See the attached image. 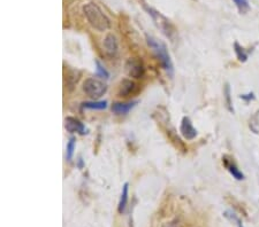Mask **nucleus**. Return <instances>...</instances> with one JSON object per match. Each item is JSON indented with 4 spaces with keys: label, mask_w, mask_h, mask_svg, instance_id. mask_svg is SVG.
<instances>
[{
    "label": "nucleus",
    "mask_w": 259,
    "mask_h": 227,
    "mask_svg": "<svg viewBox=\"0 0 259 227\" xmlns=\"http://www.w3.org/2000/svg\"><path fill=\"white\" fill-rule=\"evenodd\" d=\"M83 13L91 27L96 30L106 31L110 28V20L95 2H88L83 6Z\"/></svg>",
    "instance_id": "obj_1"
},
{
    "label": "nucleus",
    "mask_w": 259,
    "mask_h": 227,
    "mask_svg": "<svg viewBox=\"0 0 259 227\" xmlns=\"http://www.w3.org/2000/svg\"><path fill=\"white\" fill-rule=\"evenodd\" d=\"M146 39H148L149 46L151 47V50L155 53V55L158 57V60L160 61L162 68H164L166 71H167L169 75L173 73V63L171 60V56H169V53L167 51V47H166L165 44H162L161 41L157 40L156 38L146 36Z\"/></svg>",
    "instance_id": "obj_2"
},
{
    "label": "nucleus",
    "mask_w": 259,
    "mask_h": 227,
    "mask_svg": "<svg viewBox=\"0 0 259 227\" xmlns=\"http://www.w3.org/2000/svg\"><path fill=\"white\" fill-rule=\"evenodd\" d=\"M83 91L91 99H99L106 93L107 86L96 78H88L83 83Z\"/></svg>",
    "instance_id": "obj_3"
},
{
    "label": "nucleus",
    "mask_w": 259,
    "mask_h": 227,
    "mask_svg": "<svg viewBox=\"0 0 259 227\" xmlns=\"http://www.w3.org/2000/svg\"><path fill=\"white\" fill-rule=\"evenodd\" d=\"M148 11H149V14L152 17L153 21H155L156 24L158 25V28H160V30L166 35V36L171 37L172 25H171V23H169V21L167 20V18L162 17L160 13L153 11V9H151V8H149Z\"/></svg>",
    "instance_id": "obj_4"
},
{
    "label": "nucleus",
    "mask_w": 259,
    "mask_h": 227,
    "mask_svg": "<svg viewBox=\"0 0 259 227\" xmlns=\"http://www.w3.org/2000/svg\"><path fill=\"white\" fill-rule=\"evenodd\" d=\"M126 70L128 75L134 78H140L144 75L143 63L137 59H130L126 63Z\"/></svg>",
    "instance_id": "obj_5"
},
{
    "label": "nucleus",
    "mask_w": 259,
    "mask_h": 227,
    "mask_svg": "<svg viewBox=\"0 0 259 227\" xmlns=\"http://www.w3.org/2000/svg\"><path fill=\"white\" fill-rule=\"evenodd\" d=\"M180 131H181L182 136L184 137V139H187V140H193L196 138V136H197V130L194 127L189 117L182 118Z\"/></svg>",
    "instance_id": "obj_6"
},
{
    "label": "nucleus",
    "mask_w": 259,
    "mask_h": 227,
    "mask_svg": "<svg viewBox=\"0 0 259 227\" xmlns=\"http://www.w3.org/2000/svg\"><path fill=\"white\" fill-rule=\"evenodd\" d=\"M66 129L70 133H80L85 134L86 129L83 124L80 122L79 120H76L74 117H67L66 118Z\"/></svg>",
    "instance_id": "obj_7"
},
{
    "label": "nucleus",
    "mask_w": 259,
    "mask_h": 227,
    "mask_svg": "<svg viewBox=\"0 0 259 227\" xmlns=\"http://www.w3.org/2000/svg\"><path fill=\"white\" fill-rule=\"evenodd\" d=\"M137 104L136 101L133 102H115V104L112 105V111L115 115H126L129 113L130 110L135 107V105Z\"/></svg>",
    "instance_id": "obj_8"
},
{
    "label": "nucleus",
    "mask_w": 259,
    "mask_h": 227,
    "mask_svg": "<svg viewBox=\"0 0 259 227\" xmlns=\"http://www.w3.org/2000/svg\"><path fill=\"white\" fill-rule=\"evenodd\" d=\"M104 49H105V52H106L108 55L113 56V55H115V54H117L119 46H118L117 38H115L112 34L107 35V36L105 37Z\"/></svg>",
    "instance_id": "obj_9"
},
{
    "label": "nucleus",
    "mask_w": 259,
    "mask_h": 227,
    "mask_svg": "<svg viewBox=\"0 0 259 227\" xmlns=\"http://www.w3.org/2000/svg\"><path fill=\"white\" fill-rule=\"evenodd\" d=\"M136 85L135 83L129 81V79H123L121 82V86H120V95L121 97H128L130 93H133V91L135 89Z\"/></svg>",
    "instance_id": "obj_10"
},
{
    "label": "nucleus",
    "mask_w": 259,
    "mask_h": 227,
    "mask_svg": "<svg viewBox=\"0 0 259 227\" xmlns=\"http://www.w3.org/2000/svg\"><path fill=\"white\" fill-rule=\"evenodd\" d=\"M82 107L84 109H91V110H103L107 107L106 101H89L83 102Z\"/></svg>",
    "instance_id": "obj_11"
},
{
    "label": "nucleus",
    "mask_w": 259,
    "mask_h": 227,
    "mask_svg": "<svg viewBox=\"0 0 259 227\" xmlns=\"http://www.w3.org/2000/svg\"><path fill=\"white\" fill-rule=\"evenodd\" d=\"M128 191H129V184L126 183L123 185L122 193H121L120 201H119V212L123 213L126 210L127 203H128Z\"/></svg>",
    "instance_id": "obj_12"
},
{
    "label": "nucleus",
    "mask_w": 259,
    "mask_h": 227,
    "mask_svg": "<svg viewBox=\"0 0 259 227\" xmlns=\"http://www.w3.org/2000/svg\"><path fill=\"white\" fill-rule=\"evenodd\" d=\"M225 164L227 166V169H228V171L230 172V175H232L235 179H238V180H242V179H244V175L239 170L238 166H236L234 163L225 161Z\"/></svg>",
    "instance_id": "obj_13"
},
{
    "label": "nucleus",
    "mask_w": 259,
    "mask_h": 227,
    "mask_svg": "<svg viewBox=\"0 0 259 227\" xmlns=\"http://www.w3.org/2000/svg\"><path fill=\"white\" fill-rule=\"evenodd\" d=\"M234 49H235V53H236V56H238V59L241 62H245L248 59V53L245 52L244 49L243 47L239 46L238 43H235L234 45Z\"/></svg>",
    "instance_id": "obj_14"
},
{
    "label": "nucleus",
    "mask_w": 259,
    "mask_h": 227,
    "mask_svg": "<svg viewBox=\"0 0 259 227\" xmlns=\"http://www.w3.org/2000/svg\"><path fill=\"white\" fill-rule=\"evenodd\" d=\"M96 67H97V68H96V75H97L98 77L105 78V79H107L108 77H110V73H108L107 70L105 69V67L101 65L100 62L96 61Z\"/></svg>",
    "instance_id": "obj_15"
},
{
    "label": "nucleus",
    "mask_w": 259,
    "mask_h": 227,
    "mask_svg": "<svg viewBox=\"0 0 259 227\" xmlns=\"http://www.w3.org/2000/svg\"><path fill=\"white\" fill-rule=\"evenodd\" d=\"M233 1L235 2V5H236V7H238L239 12L242 13V14L249 12V9H250V5H249L248 0H233Z\"/></svg>",
    "instance_id": "obj_16"
},
{
    "label": "nucleus",
    "mask_w": 259,
    "mask_h": 227,
    "mask_svg": "<svg viewBox=\"0 0 259 227\" xmlns=\"http://www.w3.org/2000/svg\"><path fill=\"white\" fill-rule=\"evenodd\" d=\"M74 149H75V138H70L68 143H67V154H66V157L68 161L72 159L73 154H74Z\"/></svg>",
    "instance_id": "obj_17"
},
{
    "label": "nucleus",
    "mask_w": 259,
    "mask_h": 227,
    "mask_svg": "<svg viewBox=\"0 0 259 227\" xmlns=\"http://www.w3.org/2000/svg\"><path fill=\"white\" fill-rule=\"evenodd\" d=\"M225 216L227 217V218H229L230 220H233V222H235L236 225H238V227H243L241 220H239V217L235 216V213H232V212H229V211H228V212H226Z\"/></svg>",
    "instance_id": "obj_18"
},
{
    "label": "nucleus",
    "mask_w": 259,
    "mask_h": 227,
    "mask_svg": "<svg viewBox=\"0 0 259 227\" xmlns=\"http://www.w3.org/2000/svg\"><path fill=\"white\" fill-rule=\"evenodd\" d=\"M226 99H227V105H228L229 110L233 111V108H232V101H230V88L229 86L227 85L226 86Z\"/></svg>",
    "instance_id": "obj_19"
}]
</instances>
